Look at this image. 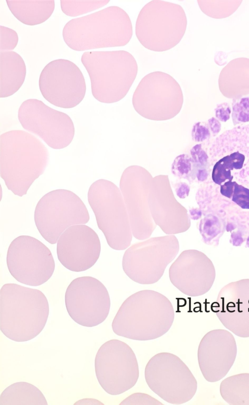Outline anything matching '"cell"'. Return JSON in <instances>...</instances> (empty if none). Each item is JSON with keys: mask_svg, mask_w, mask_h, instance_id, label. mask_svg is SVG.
I'll return each instance as SVG.
<instances>
[{"mask_svg": "<svg viewBox=\"0 0 249 405\" xmlns=\"http://www.w3.org/2000/svg\"><path fill=\"white\" fill-rule=\"evenodd\" d=\"M47 148L36 137L13 130L0 137V175L7 189L22 196L47 166Z\"/></svg>", "mask_w": 249, "mask_h": 405, "instance_id": "1", "label": "cell"}, {"mask_svg": "<svg viewBox=\"0 0 249 405\" xmlns=\"http://www.w3.org/2000/svg\"><path fill=\"white\" fill-rule=\"evenodd\" d=\"M174 317L173 306L167 297L154 290H143L124 301L113 320L112 328L119 336L150 340L165 334Z\"/></svg>", "mask_w": 249, "mask_h": 405, "instance_id": "2", "label": "cell"}, {"mask_svg": "<svg viewBox=\"0 0 249 405\" xmlns=\"http://www.w3.org/2000/svg\"><path fill=\"white\" fill-rule=\"evenodd\" d=\"M49 314L47 298L40 290L16 283L0 290V329L16 342L30 340L44 329Z\"/></svg>", "mask_w": 249, "mask_h": 405, "instance_id": "3", "label": "cell"}, {"mask_svg": "<svg viewBox=\"0 0 249 405\" xmlns=\"http://www.w3.org/2000/svg\"><path fill=\"white\" fill-rule=\"evenodd\" d=\"M132 34L129 16L116 6L72 19L62 31L66 44L76 51L124 46Z\"/></svg>", "mask_w": 249, "mask_h": 405, "instance_id": "4", "label": "cell"}, {"mask_svg": "<svg viewBox=\"0 0 249 405\" xmlns=\"http://www.w3.org/2000/svg\"><path fill=\"white\" fill-rule=\"evenodd\" d=\"M81 60L90 79L92 94L102 103L123 99L138 72L135 58L125 51L86 52Z\"/></svg>", "mask_w": 249, "mask_h": 405, "instance_id": "5", "label": "cell"}, {"mask_svg": "<svg viewBox=\"0 0 249 405\" xmlns=\"http://www.w3.org/2000/svg\"><path fill=\"white\" fill-rule=\"evenodd\" d=\"M187 24L185 13L180 5L167 1L151 0L141 10L135 33L145 48L164 52L180 41Z\"/></svg>", "mask_w": 249, "mask_h": 405, "instance_id": "6", "label": "cell"}, {"mask_svg": "<svg viewBox=\"0 0 249 405\" xmlns=\"http://www.w3.org/2000/svg\"><path fill=\"white\" fill-rule=\"evenodd\" d=\"M144 376L151 390L171 404L189 401L197 390V381L189 368L171 353L163 352L153 356L145 366Z\"/></svg>", "mask_w": 249, "mask_h": 405, "instance_id": "7", "label": "cell"}, {"mask_svg": "<svg viewBox=\"0 0 249 405\" xmlns=\"http://www.w3.org/2000/svg\"><path fill=\"white\" fill-rule=\"evenodd\" d=\"M34 220L43 238L54 244L68 228L87 223L89 215L85 205L75 194L57 189L47 193L38 201Z\"/></svg>", "mask_w": 249, "mask_h": 405, "instance_id": "8", "label": "cell"}, {"mask_svg": "<svg viewBox=\"0 0 249 405\" xmlns=\"http://www.w3.org/2000/svg\"><path fill=\"white\" fill-rule=\"evenodd\" d=\"M95 371L101 387L112 395L133 387L139 377L135 353L129 345L118 339L108 340L100 347L95 358Z\"/></svg>", "mask_w": 249, "mask_h": 405, "instance_id": "9", "label": "cell"}, {"mask_svg": "<svg viewBox=\"0 0 249 405\" xmlns=\"http://www.w3.org/2000/svg\"><path fill=\"white\" fill-rule=\"evenodd\" d=\"M178 251L175 236L151 239L132 246L125 252L122 267L133 281L151 284L160 280Z\"/></svg>", "mask_w": 249, "mask_h": 405, "instance_id": "10", "label": "cell"}, {"mask_svg": "<svg viewBox=\"0 0 249 405\" xmlns=\"http://www.w3.org/2000/svg\"><path fill=\"white\" fill-rule=\"evenodd\" d=\"M183 102L181 88L169 74L154 71L145 75L132 98L135 110L148 119L160 120L173 118L180 110Z\"/></svg>", "mask_w": 249, "mask_h": 405, "instance_id": "11", "label": "cell"}, {"mask_svg": "<svg viewBox=\"0 0 249 405\" xmlns=\"http://www.w3.org/2000/svg\"><path fill=\"white\" fill-rule=\"evenodd\" d=\"M7 265L11 275L18 282L37 286L47 282L55 268L50 250L38 239L21 235L9 246Z\"/></svg>", "mask_w": 249, "mask_h": 405, "instance_id": "12", "label": "cell"}, {"mask_svg": "<svg viewBox=\"0 0 249 405\" xmlns=\"http://www.w3.org/2000/svg\"><path fill=\"white\" fill-rule=\"evenodd\" d=\"M18 119L24 129L54 149L67 147L74 136V124L70 116L38 99L24 101L18 109Z\"/></svg>", "mask_w": 249, "mask_h": 405, "instance_id": "13", "label": "cell"}, {"mask_svg": "<svg viewBox=\"0 0 249 405\" xmlns=\"http://www.w3.org/2000/svg\"><path fill=\"white\" fill-rule=\"evenodd\" d=\"M65 305L71 317L78 324L96 326L105 320L110 307V299L105 286L90 276L74 279L68 286Z\"/></svg>", "mask_w": 249, "mask_h": 405, "instance_id": "14", "label": "cell"}, {"mask_svg": "<svg viewBox=\"0 0 249 405\" xmlns=\"http://www.w3.org/2000/svg\"><path fill=\"white\" fill-rule=\"evenodd\" d=\"M42 95L52 105L73 108L83 100L86 85L82 72L73 62L58 59L47 64L39 78Z\"/></svg>", "mask_w": 249, "mask_h": 405, "instance_id": "15", "label": "cell"}, {"mask_svg": "<svg viewBox=\"0 0 249 405\" xmlns=\"http://www.w3.org/2000/svg\"><path fill=\"white\" fill-rule=\"evenodd\" d=\"M215 276L212 261L203 253L196 250L182 252L169 270L171 283L190 297L207 293L214 283Z\"/></svg>", "mask_w": 249, "mask_h": 405, "instance_id": "16", "label": "cell"}, {"mask_svg": "<svg viewBox=\"0 0 249 405\" xmlns=\"http://www.w3.org/2000/svg\"><path fill=\"white\" fill-rule=\"evenodd\" d=\"M100 251L97 234L85 225L68 228L57 242L59 262L67 269L74 272L84 271L91 267L99 259Z\"/></svg>", "mask_w": 249, "mask_h": 405, "instance_id": "17", "label": "cell"}, {"mask_svg": "<svg viewBox=\"0 0 249 405\" xmlns=\"http://www.w3.org/2000/svg\"><path fill=\"white\" fill-rule=\"evenodd\" d=\"M237 353L236 340L231 333L222 329L207 333L197 350L198 365L205 379L213 383L223 378L233 366Z\"/></svg>", "mask_w": 249, "mask_h": 405, "instance_id": "18", "label": "cell"}, {"mask_svg": "<svg viewBox=\"0 0 249 405\" xmlns=\"http://www.w3.org/2000/svg\"><path fill=\"white\" fill-rule=\"evenodd\" d=\"M211 309L229 331L239 337H249V279L224 286Z\"/></svg>", "mask_w": 249, "mask_h": 405, "instance_id": "19", "label": "cell"}, {"mask_svg": "<svg viewBox=\"0 0 249 405\" xmlns=\"http://www.w3.org/2000/svg\"><path fill=\"white\" fill-rule=\"evenodd\" d=\"M113 187L110 182L99 179L90 186L88 200L108 245L114 249L122 250L130 244L131 235L129 226L121 223L113 214Z\"/></svg>", "mask_w": 249, "mask_h": 405, "instance_id": "20", "label": "cell"}, {"mask_svg": "<svg viewBox=\"0 0 249 405\" xmlns=\"http://www.w3.org/2000/svg\"><path fill=\"white\" fill-rule=\"evenodd\" d=\"M26 68L21 56L14 51L0 52V97L16 93L23 85Z\"/></svg>", "mask_w": 249, "mask_h": 405, "instance_id": "21", "label": "cell"}, {"mask_svg": "<svg viewBox=\"0 0 249 405\" xmlns=\"http://www.w3.org/2000/svg\"><path fill=\"white\" fill-rule=\"evenodd\" d=\"M7 6L19 21L36 25L47 20L53 14L54 0H6Z\"/></svg>", "mask_w": 249, "mask_h": 405, "instance_id": "22", "label": "cell"}, {"mask_svg": "<svg viewBox=\"0 0 249 405\" xmlns=\"http://www.w3.org/2000/svg\"><path fill=\"white\" fill-rule=\"evenodd\" d=\"M47 405L42 392L33 385L19 382L7 387L0 396V405Z\"/></svg>", "mask_w": 249, "mask_h": 405, "instance_id": "23", "label": "cell"}, {"mask_svg": "<svg viewBox=\"0 0 249 405\" xmlns=\"http://www.w3.org/2000/svg\"><path fill=\"white\" fill-rule=\"evenodd\" d=\"M222 398L231 405H249V373L233 375L221 382Z\"/></svg>", "mask_w": 249, "mask_h": 405, "instance_id": "24", "label": "cell"}, {"mask_svg": "<svg viewBox=\"0 0 249 405\" xmlns=\"http://www.w3.org/2000/svg\"><path fill=\"white\" fill-rule=\"evenodd\" d=\"M109 0H60L62 12L67 16L76 17L106 5Z\"/></svg>", "mask_w": 249, "mask_h": 405, "instance_id": "25", "label": "cell"}, {"mask_svg": "<svg viewBox=\"0 0 249 405\" xmlns=\"http://www.w3.org/2000/svg\"><path fill=\"white\" fill-rule=\"evenodd\" d=\"M232 106V117L234 124L249 121V97L234 99Z\"/></svg>", "mask_w": 249, "mask_h": 405, "instance_id": "26", "label": "cell"}, {"mask_svg": "<svg viewBox=\"0 0 249 405\" xmlns=\"http://www.w3.org/2000/svg\"><path fill=\"white\" fill-rule=\"evenodd\" d=\"M18 41L17 33L14 30L0 26V51L9 52L17 46Z\"/></svg>", "mask_w": 249, "mask_h": 405, "instance_id": "27", "label": "cell"}, {"mask_svg": "<svg viewBox=\"0 0 249 405\" xmlns=\"http://www.w3.org/2000/svg\"><path fill=\"white\" fill-rule=\"evenodd\" d=\"M217 222L209 219L201 220L199 231L206 243L210 242L221 232L220 225Z\"/></svg>", "mask_w": 249, "mask_h": 405, "instance_id": "28", "label": "cell"}, {"mask_svg": "<svg viewBox=\"0 0 249 405\" xmlns=\"http://www.w3.org/2000/svg\"><path fill=\"white\" fill-rule=\"evenodd\" d=\"M191 159L188 155L183 154L176 158L172 164V173L177 176L186 177L191 170Z\"/></svg>", "mask_w": 249, "mask_h": 405, "instance_id": "29", "label": "cell"}, {"mask_svg": "<svg viewBox=\"0 0 249 405\" xmlns=\"http://www.w3.org/2000/svg\"><path fill=\"white\" fill-rule=\"evenodd\" d=\"M120 405H161L162 403L145 393H135L124 399Z\"/></svg>", "mask_w": 249, "mask_h": 405, "instance_id": "30", "label": "cell"}, {"mask_svg": "<svg viewBox=\"0 0 249 405\" xmlns=\"http://www.w3.org/2000/svg\"><path fill=\"white\" fill-rule=\"evenodd\" d=\"M232 200L241 208L249 209V189L235 182Z\"/></svg>", "mask_w": 249, "mask_h": 405, "instance_id": "31", "label": "cell"}, {"mask_svg": "<svg viewBox=\"0 0 249 405\" xmlns=\"http://www.w3.org/2000/svg\"><path fill=\"white\" fill-rule=\"evenodd\" d=\"M231 111V107L227 103L217 105L215 109L216 118L222 122H226L229 119Z\"/></svg>", "mask_w": 249, "mask_h": 405, "instance_id": "32", "label": "cell"}, {"mask_svg": "<svg viewBox=\"0 0 249 405\" xmlns=\"http://www.w3.org/2000/svg\"><path fill=\"white\" fill-rule=\"evenodd\" d=\"M195 127L197 129L196 130L194 129V132H193V134H195L194 137L196 138V141H203L209 137L210 132L205 126L200 125L198 123Z\"/></svg>", "mask_w": 249, "mask_h": 405, "instance_id": "33", "label": "cell"}, {"mask_svg": "<svg viewBox=\"0 0 249 405\" xmlns=\"http://www.w3.org/2000/svg\"><path fill=\"white\" fill-rule=\"evenodd\" d=\"M235 183V181L232 182V180H229L228 181L225 182L223 185H221V194L228 198H231L233 195Z\"/></svg>", "mask_w": 249, "mask_h": 405, "instance_id": "34", "label": "cell"}, {"mask_svg": "<svg viewBox=\"0 0 249 405\" xmlns=\"http://www.w3.org/2000/svg\"><path fill=\"white\" fill-rule=\"evenodd\" d=\"M209 123L211 130L213 134L218 133L221 128V124L219 122L214 118H212L209 120Z\"/></svg>", "mask_w": 249, "mask_h": 405, "instance_id": "35", "label": "cell"}]
</instances>
